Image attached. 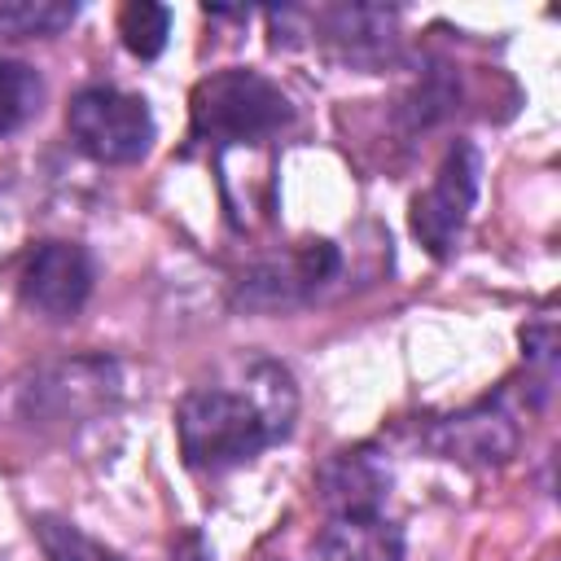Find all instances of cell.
Masks as SVG:
<instances>
[{
    "mask_svg": "<svg viewBox=\"0 0 561 561\" xmlns=\"http://www.w3.org/2000/svg\"><path fill=\"white\" fill-rule=\"evenodd\" d=\"M294 412H298V394L289 373L272 359H254L245 364L241 390L197 386L180 399L175 412L180 451L193 469H210V473L245 465L294 430Z\"/></svg>",
    "mask_w": 561,
    "mask_h": 561,
    "instance_id": "cell-1",
    "label": "cell"
},
{
    "mask_svg": "<svg viewBox=\"0 0 561 561\" xmlns=\"http://www.w3.org/2000/svg\"><path fill=\"white\" fill-rule=\"evenodd\" d=\"M289 114L294 110H289L285 92L245 66L206 75L188 101L193 140L219 145V149L224 145H259L267 136H276L289 123Z\"/></svg>",
    "mask_w": 561,
    "mask_h": 561,
    "instance_id": "cell-2",
    "label": "cell"
},
{
    "mask_svg": "<svg viewBox=\"0 0 561 561\" xmlns=\"http://www.w3.org/2000/svg\"><path fill=\"white\" fill-rule=\"evenodd\" d=\"M66 127L70 140L96 158V162H140L153 145V114L140 96L110 88V83H88L70 96L66 105Z\"/></svg>",
    "mask_w": 561,
    "mask_h": 561,
    "instance_id": "cell-3",
    "label": "cell"
},
{
    "mask_svg": "<svg viewBox=\"0 0 561 561\" xmlns=\"http://www.w3.org/2000/svg\"><path fill=\"white\" fill-rule=\"evenodd\" d=\"M478 175H482L478 149L469 140H456L447 149L434 184L412 197V237L434 259H443L456 245V237H460V228L473 210V197H478Z\"/></svg>",
    "mask_w": 561,
    "mask_h": 561,
    "instance_id": "cell-4",
    "label": "cell"
},
{
    "mask_svg": "<svg viewBox=\"0 0 561 561\" xmlns=\"http://www.w3.org/2000/svg\"><path fill=\"white\" fill-rule=\"evenodd\" d=\"M92 294V259L75 241H39L18 267V298L44 320H70Z\"/></svg>",
    "mask_w": 561,
    "mask_h": 561,
    "instance_id": "cell-5",
    "label": "cell"
},
{
    "mask_svg": "<svg viewBox=\"0 0 561 561\" xmlns=\"http://www.w3.org/2000/svg\"><path fill=\"white\" fill-rule=\"evenodd\" d=\"M425 443L443 460L491 469V465L513 460V451L522 443V430H517L513 412L504 408V399H486V403H473L465 412H451V416L434 421L425 430Z\"/></svg>",
    "mask_w": 561,
    "mask_h": 561,
    "instance_id": "cell-6",
    "label": "cell"
},
{
    "mask_svg": "<svg viewBox=\"0 0 561 561\" xmlns=\"http://www.w3.org/2000/svg\"><path fill=\"white\" fill-rule=\"evenodd\" d=\"M337 272V250L333 241H302L294 254H285L280 263H263L241 280L237 302L250 307H289L302 302L307 294H316L329 276Z\"/></svg>",
    "mask_w": 561,
    "mask_h": 561,
    "instance_id": "cell-7",
    "label": "cell"
},
{
    "mask_svg": "<svg viewBox=\"0 0 561 561\" xmlns=\"http://www.w3.org/2000/svg\"><path fill=\"white\" fill-rule=\"evenodd\" d=\"M390 486V473L381 469V460L368 447H351L337 451L320 465L316 473V491L320 504L337 517V513H381V495Z\"/></svg>",
    "mask_w": 561,
    "mask_h": 561,
    "instance_id": "cell-8",
    "label": "cell"
},
{
    "mask_svg": "<svg viewBox=\"0 0 561 561\" xmlns=\"http://www.w3.org/2000/svg\"><path fill=\"white\" fill-rule=\"evenodd\" d=\"M320 561H403V530L381 513H337L320 543Z\"/></svg>",
    "mask_w": 561,
    "mask_h": 561,
    "instance_id": "cell-9",
    "label": "cell"
},
{
    "mask_svg": "<svg viewBox=\"0 0 561 561\" xmlns=\"http://www.w3.org/2000/svg\"><path fill=\"white\" fill-rule=\"evenodd\" d=\"M324 35L337 44V53L355 66H373L390 57L394 48V13L390 9H368V4H346L324 18Z\"/></svg>",
    "mask_w": 561,
    "mask_h": 561,
    "instance_id": "cell-10",
    "label": "cell"
},
{
    "mask_svg": "<svg viewBox=\"0 0 561 561\" xmlns=\"http://www.w3.org/2000/svg\"><path fill=\"white\" fill-rule=\"evenodd\" d=\"M75 18H79V4H66V0H9V4H0V31L18 35V39L57 35Z\"/></svg>",
    "mask_w": 561,
    "mask_h": 561,
    "instance_id": "cell-11",
    "label": "cell"
},
{
    "mask_svg": "<svg viewBox=\"0 0 561 561\" xmlns=\"http://www.w3.org/2000/svg\"><path fill=\"white\" fill-rule=\"evenodd\" d=\"M44 101V83L26 61L0 57V136L18 131Z\"/></svg>",
    "mask_w": 561,
    "mask_h": 561,
    "instance_id": "cell-12",
    "label": "cell"
},
{
    "mask_svg": "<svg viewBox=\"0 0 561 561\" xmlns=\"http://www.w3.org/2000/svg\"><path fill=\"white\" fill-rule=\"evenodd\" d=\"M118 35L127 44V53H136L140 61L158 57L167 48V35H171V9L167 4H153V0H131L123 4L118 13Z\"/></svg>",
    "mask_w": 561,
    "mask_h": 561,
    "instance_id": "cell-13",
    "label": "cell"
},
{
    "mask_svg": "<svg viewBox=\"0 0 561 561\" xmlns=\"http://www.w3.org/2000/svg\"><path fill=\"white\" fill-rule=\"evenodd\" d=\"M35 535L48 561H123L118 552H110L105 543H96L92 535H83L75 522L61 517H35Z\"/></svg>",
    "mask_w": 561,
    "mask_h": 561,
    "instance_id": "cell-14",
    "label": "cell"
},
{
    "mask_svg": "<svg viewBox=\"0 0 561 561\" xmlns=\"http://www.w3.org/2000/svg\"><path fill=\"white\" fill-rule=\"evenodd\" d=\"M522 351H526L530 364L552 368V359H557V329H552V320H535V324H526V329H522Z\"/></svg>",
    "mask_w": 561,
    "mask_h": 561,
    "instance_id": "cell-15",
    "label": "cell"
}]
</instances>
